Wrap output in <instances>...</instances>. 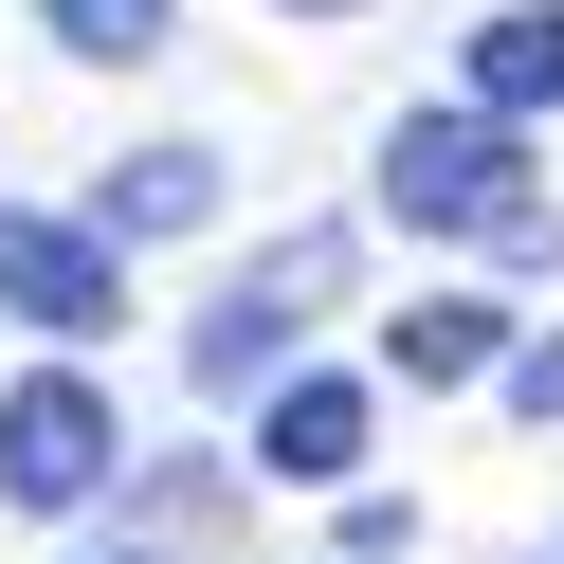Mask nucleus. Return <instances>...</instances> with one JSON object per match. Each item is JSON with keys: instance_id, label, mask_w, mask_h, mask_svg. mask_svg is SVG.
Returning <instances> with one entry per match:
<instances>
[{"instance_id": "nucleus-1", "label": "nucleus", "mask_w": 564, "mask_h": 564, "mask_svg": "<svg viewBox=\"0 0 564 564\" xmlns=\"http://www.w3.org/2000/svg\"><path fill=\"white\" fill-rule=\"evenodd\" d=\"M382 219H419V237H564L491 110H401L382 128Z\"/></svg>"}, {"instance_id": "nucleus-2", "label": "nucleus", "mask_w": 564, "mask_h": 564, "mask_svg": "<svg viewBox=\"0 0 564 564\" xmlns=\"http://www.w3.org/2000/svg\"><path fill=\"white\" fill-rule=\"evenodd\" d=\"M110 401H91L74 365H37V382H0V491H19V510H91V491H110Z\"/></svg>"}, {"instance_id": "nucleus-3", "label": "nucleus", "mask_w": 564, "mask_h": 564, "mask_svg": "<svg viewBox=\"0 0 564 564\" xmlns=\"http://www.w3.org/2000/svg\"><path fill=\"white\" fill-rule=\"evenodd\" d=\"M0 310H19V328H55V346H91L128 310V256L91 219H37V200H0Z\"/></svg>"}, {"instance_id": "nucleus-4", "label": "nucleus", "mask_w": 564, "mask_h": 564, "mask_svg": "<svg viewBox=\"0 0 564 564\" xmlns=\"http://www.w3.org/2000/svg\"><path fill=\"white\" fill-rule=\"evenodd\" d=\"M328 237H292V256H256V273H237V292L219 310H200V382H256V365H292V328H310V310H328Z\"/></svg>"}, {"instance_id": "nucleus-5", "label": "nucleus", "mask_w": 564, "mask_h": 564, "mask_svg": "<svg viewBox=\"0 0 564 564\" xmlns=\"http://www.w3.org/2000/svg\"><path fill=\"white\" fill-rule=\"evenodd\" d=\"M256 455H273L292 491H346V474H365V382L292 365V382H273V419H256Z\"/></svg>"}, {"instance_id": "nucleus-6", "label": "nucleus", "mask_w": 564, "mask_h": 564, "mask_svg": "<svg viewBox=\"0 0 564 564\" xmlns=\"http://www.w3.org/2000/svg\"><path fill=\"white\" fill-rule=\"evenodd\" d=\"M382 382H510V310H491V292L382 310Z\"/></svg>"}, {"instance_id": "nucleus-7", "label": "nucleus", "mask_w": 564, "mask_h": 564, "mask_svg": "<svg viewBox=\"0 0 564 564\" xmlns=\"http://www.w3.org/2000/svg\"><path fill=\"white\" fill-rule=\"evenodd\" d=\"M183 219H219V147H128L110 183H91V237H183Z\"/></svg>"}, {"instance_id": "nucleus-8", "label": "nucleus", "mask_w": 564, "mask_h": 564, "mask_svg": "<svg viewBox=\"0 0 564 564\" xmlns=\"http://www.w3.org/2000/svg\"><path fill=\"white\" fill-rule=\"evenodd\" d=\"M474 110H491V128L564 110V0H510V19H474Z\"/></svg>"}, {"instance_id": "nucleus-9", "label": "nucleus", "mask_w": 564, "mask_h": 564, "mask_svg": "<svg viewBox=\"0 0 564 564\" xmlns=\"http://www.w3.org/2000/svg\"><path fill=\"white\" fill-rule=\"evenodd\" d=\"M37 19H55V55L128 74V55H164V19H183V0H37Z\"/></svg>"}, {"instance_id": "nucleus-10", "label": "nucleus", "mask_w": 564, "mask_h": 564, "mask_svg": "<svg viewBox=\"0 0 564 564\" xmlns=\"http://www.w3.org/2000/svg\"><path fill=\"white\" fill-rule=\"evenodd\" d=\"M510 401H528V419H564V328H528V346H510Z\"/></svg>"}, {"instance_id": "nucleus-11", "label": "nucleus", "mask_w": 564, "mask_h": 564, "mask_svg": "<svg viewBox=\"0 0 564 564\" xmlns=\"http://www.w3.org/2000/svg\"><path fill=\"white\" fill-rule=\"evenodd\" d=\"M310 19H346V0H310Z\"/></svg>"}, {"instance_id": "nucleus-12", "label": "nucleus", "mask_w": 564, "mask_h": 564, "mask_svg": "<svg viewBox=\"0 0 564 564\" xmlns=\"http://www.w3.org/2000/svg\"><path fill=\"white\" fill-rule=\"evenodd\" d=\"M128 564H147V546H128Z\"/></svg>"}]
</instances>
